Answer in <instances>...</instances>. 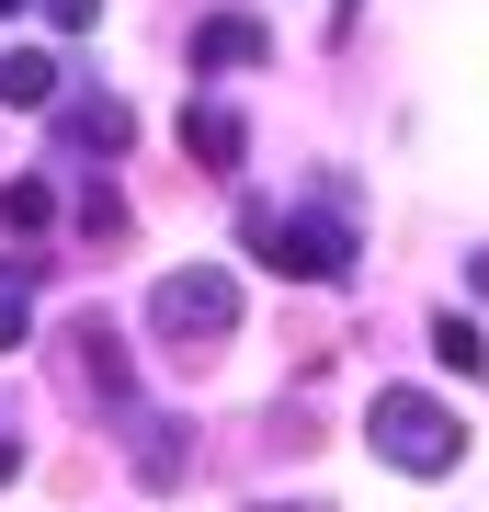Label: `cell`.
<instances>
[{
    "instance_id": "cell-1",
    "label": "cell",
    "mask_w": 489,
    "mask_h": 512,
    "mask_svg": "<svg viewBox=\"0 0 489 512\" xmlns=\"http://www.w3.org/2000/svg\"><path fill=\"white\" fill-rule=\"evenodd\" d=\"M239 239L251 262H273L285 285H342L353 274V183H330L319 217H285V205H239Z\"/></svg>"
},
{
    "instance_id": "cell-2",
    "label": "cell",
    "mask_w": 489,
    "mask_h": 512,
    "mask_svg": "<svg viewBox=\"0 0 489 512\" xmlns=\"http://www.w3.org/2000/svg\"><path fill=\"white\" fill-rule=\"evenodd\" d=\"M364 444H376L399 478H444L455 456H467V421H455L444 399H421V387H376V410H364Z\"/></svg>"
},
{
    "instance_id": "cell-3",
    "label": "cell",
    "mask_w": 489,
    "mask_h": 512,
    "mask_svg": "<svg viewBox=\"0 0 489 512\" xmlns=\"http://www.w3.org/2000/svg\"><path fill=\"white\" fill-rule=\"evenodd\" d=\"M148 330H160L182 365H194V353H217L228 330H239V285L217 274V262H194V274H160V285H148Z\"/></svg>"
},
{
    "instance_id": "cell-4",
    "label": "cell",
    "mask_w": 489,
    "mask_h": 512,
    "mask_svg": "<svg viewBox=\"0 0 489 512\" xmlns=\"http://www.w3.org/2000/svg\"><path fill=\"white\" fill-rule=\"evenodd\" d=\"M57 148H91V160H126V137H137V114L114 103V92H57Z\"/></svg>"
},
{
    "instance_id": "cell-5",
    "label": "cell",
    "mask_w": 489,
    "mask_h": 512,
    "mask_svg": "<svg viewBox=\"0 0 489 512\" xmlns=\"http://www.w3.org/2000/svg\"><path fill=\"white\" fill-rule=\"evenodd\" d=\"M69 353H80V387L103 410H137V365H126V342H114V319L91 308V319H69Z\"/></svg>"
},
{
    "instance_id": "cell-6",
    "label": "cell",
    "mask_w": 489,
    "mask_h": 512,
    "mask_svg": "<svg viewBox=\"0 0 489 512\" xmlns=\"http://www.w3.org/2000/svg\"><path fill=\"white\" fill-rule=\"evenodd\" d=\"M182 160H205V171L228 183V171L251 160V126H239L228 103H182Z\"/></svg>"
},
{
    "instance_id": "cell-7",
    "label": "cell",
    "mask_w": 489,
    "mask_h": 512,
    "mask_svg": "<svg viewBox=\"0 0 489 512\" xmlns=\"http://www.w3.org/2000/svg\"><path fill=\"white\" fill-rule=\"evenodd\" d=\"M262 57H273V35H262L251 12H217V23H194V80H205V69H262Z\"/></svg>"
},
{
    "instance_id": "cell-8",
    "label": "cell",
    "mask_w": 489,
    "mask_h": 512,
    "mask_svg": "<svg viewBox=\"0 0 489 512\" xmlns=\"http://www.w3.org/2000/svg\"><path fill=\"white\" fill-rule=\"evenodd\" d=\"M182 421H137V490H182V478H194V456H182Z\"/></svg>"
},
{
    "instance_id": "cell-9",
    "label": "cell",
    "mask_w": 489,
    "mask_h": 512,
    "mask_svg": "<svg viewBox=\"0 0 489 512\" xmlns=\"http://www.w3.org/2000/svg\"><path fill=\"white\" fill-rule=\"evenodd\" d=\"M0 103L46 114V103H57V57H35V46H12V57H0Z\"/></svg>"
},
{
    "instance_id": "cell-10",
    "label": "cell",
    "mask_w": 489,
    "mask_h": 512,
    "mask_svg": "<svg viewBox=\"0 0 489 512\" xmlns=\"http://www.w3.org/2000/svg\"><path fill=\"white\" fill-rule=\"evenodd\" d=\"M433 365H444V376H489V342H478V319H467V308H444V319H433Z\"/></svg>"
},
{
    "instance_id": "cell-11",
    "label": "cell",
    "mask_w": 489,
    "mask_h": 512,
    "mask_svg": "<svg viewBox=\"0 0 489 512\" xmlns=\"http://www.w3.org/2000/svg\"><path fill=\"white\" fill-rule=\"evenodd\" d=\"M57 228V194L46 183H0V239H46Z\"/></svg>"
},
{
    "instance_id": "cell-12",
    "label": "cell",
    "mask_w": 489,
    "mask_h": 512,
    "mask_svg": "<svg viewBox=\"0 0 489 512\" xmlns=\"http://www.w3.org/2000/svg\"><path fill=\"white\" fill-rule=\"evenodd\" d=\"M80 228H91V239H126V194L91 183V194H80Z\"/></svg>"
},
{
    "instance_id": "cell-13",
    "label": "cell",
    "mask_w": 489,
    "mask_h": 512,
    "mask_svg": "<svg viewBox=\"0 0 489 512\" xmlns=\"http://www.w3.org/2000/svg\"><path fill=\"white\" fill-rule=\"evenodd\" d=\"M23 342H35V296L0 285V353H23Z\"/></svg>"
},
{
    "instance_id": "cell-14",
    "label": "cell",
    "mask_w": 489,
    "mask_h": 512,
    "mask_svg": "<svg viewBox=\"0 0 489 512\" xmlns=\"http://www.w3.org/2000/svg\"><path fill=\"white\" fill-rule=\"evenodd\" d=\"M46 23H57V35H91V23H103V0H46Z\"/></svg>"
},
{
    "instance_id": "cell-15",
    "label": "cell",
    "mask_w": 489,
    "mask_h": 512,
    "mask_svg": "<svg viewBox=\"0 0 489 512\" xmlns=\"http://www.w3.org/2000/svg\"><path fill=\"white\" fill-rule=\"evenodd\" d=\"M467 296H489V251H467Z\"/></svg>"
},
{
    "instance_id": "cell-16",
    "label": "cell",
    "mask_w": 489,
    "mask_h": 512,
    "mask_svg": "<svg viewBox=\"0 0 489 512\" xmlns=\"http://www.w3.org/2000/svg\"><path fill=\"white\" fill-rule=\"evenodd\" d=\"M12 467H23V444H12V421H0V478H12Z\"/></svg>"
},
{
    "instance_id": "cell-17",
    "label": "cell",
    "mask_w": 489,
    "mask_h": 512,
    "mask_svg": "<svg viewBox=\"0 0 489 512\" xmlns=\"http://www.w3.org/2000/svg\"><path fill=\"white\" fill-rule=\"evenodd\" d=\"M251 512H308V501H251Z\"/></svg>"
},
{
    "instance_id": "cell-18",
    "label": "cell",
    "mask_w": 489,
    "mask_h": 512,
    "mask_svg": "<svg viewBox=\"0 0 489 512\" xmlns=\"http://www.w3.org/2000/svg\"><path fill=\"white\" fill-rule=\"evenodd\" d=\"M12 12H23V0H0V23H12Z\"/></svg>"
}]
</instances>
